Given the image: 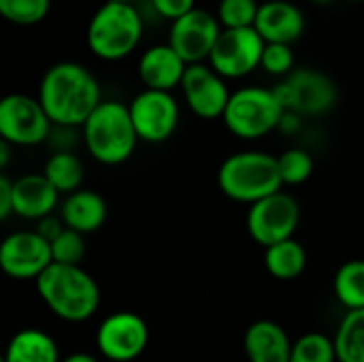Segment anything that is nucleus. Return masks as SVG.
<instances>
[{"label": "nucleus", "instance_id": "nucleus-1", "mask_svg": "<svg viewBox=\"0 0 364 362\" xmlns=\"http://www.w3.org/2000/svg\"><path fill=\"white\" fill-rule=\"evenodd\" d=\"M53 126L83 128L87 117L102 102L98 79L79 62H58L41 79L38 96Z\"/></svg>", "mask_w": 364, "mask_h": 362}, {"label": "nucleus", "instance_id": "nucleus-2", "mask_svg": "<svg viewBox=\"0 0 364 362\" xmlns=\"http://www.w3.org/2000/svg\"><path fill=\"white\" fill-rule=\"evenodd\" d=\"M34 284L47 309L64 322H85L100 307V288L81 267L53 262Z\"/></svg>", "mask_w": 364, "mask_h": 362}, {"label": "nucleus", "instance_id": "nucleus-3", "mask_svg": "<svg viewBox=\"0 0 364 362\" xmlns=\"http://www.w3.org/2000/svg\"><path fill=\"white\" fill-rule=\"evenodd\" d=\"M218 186L230 201L252 207L254 203L282 192L284 181L279 175L277 156L258 149L230 154L220 164Z\"/></svg>", "mask_w": 364, "mask_h": 362}, {"label": "nucleus", "instance_id": "nucleus-4", "mask_svg": "<svg viewBox=\"0 0 364 362\" xmlns=\"http://www.w3.org/2000/svg\"><path fill=\"white\" fill-rule=\"evenodd\" d=\"M81 130L87 154L107 166L126 162L139 143L130 109L119 100H102Z\"/></svg>", "mask_w": 364, "mask_h": 362}, {"label": "nucleus", "instance_id": "nucleus-5", "mask_svg": "<svg viewBox=\"0 0 364 362\" xmlns=\"http://www.w3.org/2000/svg\"><path fill=\"white\" fill-rule=\"evenodd\" d=\"M90 51L107 62L128 58L143 38V17L134 4L105 2L87 23Z\"/></svg>", "mask_w": 364, "mask_h": 362}, {"label": "nucleus", "instance_id": "nucleus-6", "mask_svg": "<svg viewBox=\"0 0 364 362\" xmlns=\"http://www.w3.org/2000/svg\"><path fill=\"white\" fill-rule=\"evenodd\" d=\"M286 109L269 87L247 85L230 94L224 111L226 128L239 139H262L273 130H279Z\"/></svg>", "mask_w": 364, "mask_h": 362}, {"label": "nucleus", "instance_id": "nucleus-7", "mask_svg": "<svg viewBox=\"0 0 364 362\" xmlns=\"http://www.w3.org/2000/svg\"><path fill=\"white\" fill-rule=\"evenodd\" d=\"M273 92L286 111L299 113L301 117L324 115L339 100L335 81L316 68L292 70L273 87Z\"/></svg>", "mask_w": 364, "mask_h": 362}, {"label": "nucleus", "instance_id": "nucleus-8", "mask_svg": "<svg viewBox=\"0 0 364 362\" xmlns=\"http://www.w3.org/2000/svg\"><path fill=\"white\" fill-rule=\"evenodd\" d=\"M53 122L41 100L28 94H9L0 100V139L15 147L49 141Z\"/></svg>", "mask_w": 364, "mask_h": 362}, {"label": "nucleus", "instance_id": "nucleus-9", "mask_svg": "<svg viewBox=\"0 0 364 362\" xmlns=\"http://www.w3.org/2000/svg\"><path fill=\"white\" fill-rule=\"evenodd\" d=\"M299 222H301V205L292 194L284 190L254 203L245 218L250 237L264 250L275 243L294 239Z\"/></svg>", "mask_w": 364, "mask_h": 362}, {"label": "nucleus", "instance_id": "nucleus-10", "mask_svg": "<svg viewBox=\"0 0 364 362\" xmlns=\"http://www.w3.org/2000/svg\"><path fill=\"white\" fill-rule=\"evenodd\" d=\"M264 38L256 28L224 30L209 55V66L224 79H241L262 64Z\"/></svg>", "mask_w": 364, "mask_h": 362}, {"label": "nucleus", "instance_id": "nucleus-11", "mask_svg": "<svg viewBox=\"0 0 364 362\" xmlns=\"http://www.w3.org/2000/svg\"><path fill=\"white\" fill-rule=\"evenodd\" d=\"M149 344V326L134 312H115L96 331V348L111 362L136 361Z\"/></svg>", "mask_w": 364, "mask_h": 362}, {"label": "nucleus", "instance_id": "nucleus-12", "mask_svg": "<svg viewBox=\"0 0 364 362\" xmlns=\"http://www.w3.org/2000/svg\"><path fill=\"white\" fill-rule=\"evenodd\" d=\"M53 265L51 243L36 230H17L0 243V269L17 282H36Z\"/></svg>", "mask_w": 364, "mask_h": 362}, {"label": "nucleus", "instance_id": "nucleus-13", "mask_svg": "<svg viewBox=\"0 0 364 362\" xmlns=\"http://www.w3.org/2000/svg\"><path fill=\"white\" fill-rule=\"evenodd\" d=\"M128 109L139 141L164 143L179 126V105L171 92L143 90L130 100Z\"/></svg>", "mask_w": 364, "mask_h": 362}, {"label": "nucleus", "instance_id": "nucleus-14", "mask_svg": "<svg viewBox=\"0 0 364 362\" xmlns=\"http://www.w3.org/2000/svg\"><path fill=\"white\" fill-rule=\"evenodd\" d=\"M222 34V23L218 17L205 9H194L181 19L171 23L168 30V45L190 64L209 62V55Z\"/></svg>", "mask_w": 364, "mask_h": 362}, {"label": "nucleus", "instance_id": "nucleus-15", "mask_svg": "<svg viewBox=\"0 0 364 362\" xmlns=\"http://www.w3.org/2000/svg\"><path fill=\"white\" fill-rule=\"evenodd\" d=\"M183 98L190 111L200 119L224 117V111L230 100V90L226 79L218 75L209 64H190L181 81Z\"/></svg>", "mask_w": 364, "mask_h": 362}, {"label": "nucleus", "instance_id": "nucleus-16", "mask_svg": "<svg viewBox=\"0 0 364 362\" xmlns=\"http://www.w3.org/2000/svg\"><path fill=\"white\" fill-rule=\"evenodd\" d=\"M60 192L43 173H28L13 181V213L23 220L41 222L60 209Z\"/></svg>", "mask_w": 364, "mask_h": 362}, {"label": "nucleus", "instance_id": "nucleus-17", "mask_svg": "<svg viewBox=\"0 0 364 362\" xmlns=\"http://www.w3.org/2000/svg\"><path fill=\"white\" fill-rule=\"evenodd\" d=\"M254 28L264 38V43L292 45L305 32V15L294 2L267 0L260 4Z\"/></svg>", "mask_w": 364, "mask_h": 362}, {"label": "nucleus", "instance_id": "nucleus-18", "mask_svg": "<svg viewBox=\"0 0 364 362\" xmlns=\"http://www.w3.org/2000/svg\"><path fill=\"white\" fill-rule=\"evenodd\" d=\"M186 68L188 64L168 43L154 45L139 58V79L145 90L173 92L175 87H181Z\"/></svg>", "mask_w": 364, "mask_h": 362}, {"label": "nucleus", "instance_id": "nucleus-19", "mask_svg": "<svg viewBox=\"0 0 364 362\" xmlns=\"http://www.w3.org/2000/svg\"><path fill=\"white\" fill-rule=\"evenodd\" d=\"M243 350L250 362H290L292 341L277 322L258 320L247 326Z\"/></svg>", "mask_w": 364, "mask_h": 362}, {"label": "nucleus", "instance_id": "nucleus-20", "mask_svg": "<svg viewBox=\"0 0 364 362\" xmlns=\"http://www.w3.org/2000/svg\"><path fill=\"white\" fill-rule=\"evenodd\" d=\"M66 228L81 235L96 233L107 222V201L94 190H77L60 203V213Z\"/></svg>", "mask_w": 364, "mask_h": 362}, {"label": "nucleus", "instance_id": "nucleus-21", "mask_svg": "<svg viewBox=\"0 0 364 362\" xmlns=\"http://www.w3.org/2000/svg\"><path fill=\"white\" fill-rule=\"evenodd\" d=\"M0 362H62L58 344L38 329H23L11 337Z\"/></svg>", "mask_w": 364, "mask_h": 362}, {"label": "nucleus", "instance_id": "nucleus-22", "mask_svg": "<svg viewBox=\"0 0 364 362\" xmlns=\"http://www.w3.org/2000/svg\"><path fill=\"white\" fill-rule=\"evenodd\" d=\"M264 269L279 282H292L307 269V250L296 239L275 243L264 250Z\"/></svg>", "mask_w": 364, "mask_h": 362}, {"label": "nucleus", "instance_id": "nucleus-23", "mask_svg": "<svg viewBox=\"0 0 364 362\" xmlns=\"http://www.w3.org/2000/svg\"><path fill=\"white\" fill-rule=\"evenodd\" d=\"M43 175L60 194H73L83 186V162L73 151H53L45 162Z\"/></svg>", "mask_w": 364, "mask_h": 362}, {"label": "nucleus", "instance_id": "nucleus-24", "mask_svg": "<svg viewBox=\"0 0 364 362\" xmlns=\"http://www.w3.org/2000/svg\"><path fill=\"white\" fill-rule=\"evenodd\" d=\"M333 292L337 301L348 309H364V260H348L343 262L333 280Z\"/></svg>", "mask_w": 364, "mask_h": 362}, {"label": "nucleus", "instance_id": "nucleus-25", "mask_svg": "<svg viewBox=\"0 0 364 362\" xmlns=\"http://www.w3.org/2000/svg\"><path fill=\"white\" fill-rule=\"evenodd\" d=\"M333 339L339 362H364V309L348 312Z\"/></svg>", "mask_w": 364, "mask_h": 362}, {"label": "nucleus", "instance_id": "nucleus-26", "mask_svg": "<svg viewBox=\"0 0 364 362\" xmlns=\"http://www.w3.org/2000/svg\"><path fill=\"white\" fill-rule=\"evenodd\" d=\"M290 362H339L335 339L324 333H307L292 341Z\"/></svg>", "mask_w": 364, "mask_h": 362}, {"label": "nucleus", "instance_id": "nucleus-27", "mask_svg": "<svg viewBox=\"0 0 364 362\" xmlns=\"http://www.w3.org/2000/svg\"><path fill=\"white\" fill-rule=\"evenodd\" d=\"M277 166L284 186H301L314 173V156L303 147H290L277 156Z\"/></svg>", "mask_w": 364, "mask_h": 362}, {"label": "nucleus", "instance_id": "nucleus-28", "mask_svg": "<svg viewBox=\"0 0 364 362\" xmlns=\"http://www.w3.org/2000/svg\"><path fill=\"white\" fill-rule=\"evenodd\" d=\"M258 11H260L258 0H220L215 17L224 30L254 28Z\"/></svg>", "mask_w": 364, "mask_h": 362}, {"label": "nucleus", "instance_id": "nucleus-29", "mask_svg": "<svg viewBox=\"0 0 364 362\" xmlns=\"http://www.w3.org/2000/svg\"><path fill=\"white\" fill-rule=\"evenodd\" d=\"M51 0H0V15L15 26H34L49 15Z\"/></svg>", "mask_w": 364, "mask_h": 362}, {"label": "nucleus", "instance_id": "nucleus-30", "mask_svg": "<svg viewBox=\"0 0 364 362\" xmlns=\"http://www.w3.org/2000/svg\"><path fill=\"white\" fill-rule=\"evenodd\" d=\"M87 245H85V235L66 228L53 243H51V254L53 262L58 265H70V267H81L85 258Z\"/></svg>", "mask_w": 364, "mask_h": 362}, {"label": "nucleus", "instance_id": "nucleus-31", "mask_svg": "<svg viewBox=\"0 0 364 362\" xmlns=\"http://www.w3.org/2000/svg\"><path fill=\"white\" fill-rule=\"evenodd\" d=\"M260 68H264L273 77H288L294 70V51H292V45L267 43L264 53H262Z\"/></svg>", "mask_w": 364, "mask_h": 362}, {"label": "nucleus", "instance_id": "nucleus-32", "mask_svg": "<svg viewBox=\"0 0 364 362\" xmlns=\"http://www.w3.org/2000/svg\"><path fill=\"white\" fill-rule=\"evenodd\" d=\"M151 6L160 17L168 21H177L196 9V0H151Z\"/></svg>", "mask_w": 364, "mask_h": 362}, {"label": "nucleus", "instance_id": "nucleus-33", "mask_svg": "<svg viewBox=\"0 0 364 362\" xmlns=\"http://www.w3.org/2000/svg\"><path fill=\"white\" fill-rule=\"evenodd\" d=\"M64 230H66V224L62 222L60 215H47V218H43V220L38 222V226H36V233H38L45 241H49V243H53Z\"/></svg>", "mask_w": 364, "mask_h": 362}, {"label": "nucleus", "instance_id": "nucleus-34", "mask_svg": "<svg viewBox=\"0 0 364 362\" xmlns=\"http://www.w3.org/2000/svg\"><path fill=\"white\" fill-rule=\"evenodd\" d=\"M13 213V181L2 175L0 177V218L6 220Z\"/></svg>", "mask_w": 364, "mask_h": 362}, {"label": "nucleus", "instance_id": "nucleus-35", "mask_svg": "<svg viewBox=\"0 0 364 362\" xmlns=\"http://www.w3.org/2000/svg\"><path fill=\"white\" fill-rule=\"evenodd\" d=\"M62 362H100L96 356L92 354H85V352H75V354H68L66 358H62Z\"/></svg>", "mask_w": 364, "mask_h": 362}, {"label": "nucleus", "instance_id": "nucleus-36", "mask_svg": "<svg viewBox=\"0 0 364 362\" xmlns=\"http://www.w3.org/2000/svg\"><path fill=\"white\" fill-rule=\"evenodd\" d=\"M9 149H11V145L0 139V166L2 169H6V164H9Z\"/></svg>", "mask_w": 364, "mask_h": 362}, {"label": "nucleus", "instance_id": "nucleus-37", "mask_svg": "<svg viewBox=\"0 0 364 362\" xmlns=\"http://www.w3.org/2000/svg\"><path fill=\"white\" fill-rule=\"evenodd\" d=\"M105 2H122V4H134L136 0H105Z\"/></svg>", "mask_w": 364, "mask_h": 362}, {"label": "nucleus", "instance_id": "nucleus-38", "mask_svg": "<svg viewBox=\"0 0 364 362\" xmlns=\"http://www.w3.org/2000/svg\"><path fill=\"white\" fill-rule=\"evenodd\" d=\"M314 2H318V4H328L331 0H314Z\"/></svg>", "mask_w": 364, "mask_h": 362}, {"label": "nucleus", "instance_id": "nucleus-39", "mask_svg": "<svg viewBox=\"0 0 364 362\" xmlns=\"http://www.w3.org/2000/svg\"><path fill=\"white\" fill-rule=\"evenodd\" d=\"M346 2H364V0H346Z\"/></svg>", "mask_w": 364, "mask_h": 362}]
</instances>
